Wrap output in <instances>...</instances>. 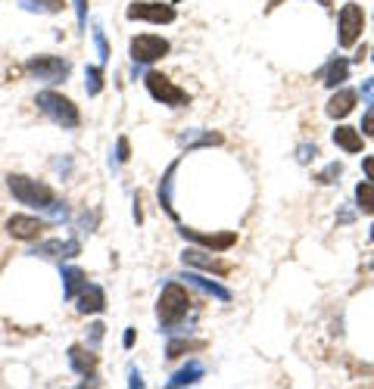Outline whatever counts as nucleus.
I'll return each mask as SVG.
<instances>
[{
  "instance_id": "obj_26",
  "label": "nucleus",
  "mask_w": 374,
  "mask_h": 389,
  "mask_svg": "<svg viewBox=\"0 0 374 389\" xmlns=\"http://www.w3.org/2000/svg\"><path fill=\"white\" fill-rule=\"evenodd\" d=\"M340 171H343V165H337V162L328 165V169L318 175V184H334V178H340Z\"/></svg>"
},
{
  "instance_id": "obj_32",
  "label": "nucleus",
  "mask_w": 374,
  "mask_h": 389,
  "mask_svg": "<svg viewBox=\"0 0 374 389\" xmlns=\"http://www.w3.org/2000/svg\"><path fill=\"white\" fill-rule=\"evenodd\" d=\"M125 159H128V140L122 138L119 140V162H125Z\"/></svg>"
},
{
  "instance_id": "obj_13",
  "label": "nucleus",
  "mask_w": 374,
  "mask_h": 389,
  "mask_svg": "<svg viewBox=\"0 0 374 389\" xmlns=\"http://www.w3.org/2000/svg\"><path fill=\"white\" fill-rule=\"evenodd\" d=\"M184 265H197V268H206V271H219V275H225L228 265L225 262H215L209 258V252H200V249H184Z\"/></svg>"
},
{
  "instance_id": "obj_35",
  "label": "nucleus",
  "mask_w": 374,
  "mask_h": 389,
  "mask_svg": "<svg viewBox=\"0 0 374 389\" xmlns=\"http://www.w3.org/2000/svg\"><path fill=\"white\" fill-rule=\"evenodd\" d=\"M365 53H368V47H365V44H362V47H359V50H356V62H362V60H365Z\"/></svg>"
},
{
  "instance_id": "obj_11",
  "label": "nucleus",
  "mask_w": 374,
  "mask_h": 389,
  "mask_svg": "<svg viewBox=\"0 0 374 389\" xmlns=\"http://www.w3.org/2000/svg\"><path fill=\"white\" fill-rule=\"evenodd\" d=\"M356 100H359L356 91H337L328 103V115L330 119H347V115L352 112V106H356Z\"/></svg>"
},
{
  "instance_id": "obj_34",
  "label": "nucleus",
  "mask_w": 374,
  "mask_h": 389,
  "mask_svg": "<svg viewBox=\"0 0 374 389\" xmlns=\"http://www.w3.org/2000/svg\"><path fill=\"white\" fill-rule=\"evenodd\" d=\"M78 4V22L84 25V10H88V0H75Z\"/></svg>"
},
{
  "instance_id": "obj_31",
  "label": "nucleus",
  "mask_w": 374,
  "mask_h": 389,
  "mask_svg": "<svg viewBox=\"0 0 374 389\" xmlns=\"http://www.w3.org/2000/svg\"><path fill=\"white\" fill-rule=\"evenodd\" d=\"M362 169H365V175H368V181L374 184V159H365V162H362Z\"/></svg>"
},
{
  "instance_id": "obj_14",
  "label": "nucleus",
  "mask_w": 374,
  "mask_h": 389,
  "mask_svg": "<svg viewBox=\"0 0 374 389\" xmlns=\"http://www.w3.org/2000/svg\"><path fill=\"white\" fill-rule=\"evenodd\" d=\"M334 143L340 150H347V153H359V150H362V134H359L356 128H349V125H340L334 131Z\"/></svg>"
},
{
  "instance_id": "obj_19",
  "label": "nucleus",
  "mask_w": 374,
  "mask_h": 389,
  "mask_svg": "<svg viewBox=\"0 0 374 389\" xmlns=\"http://www.w3.org/2000/svg\"><path fill=\"white\" fill-rule=\"evenodd\" d=\"M356 203L365 215H374V184H359L356 187Z\"/></svg>"
},
{
  "instance_id": "obj_28",
  "label": "nucleus",
  "mask_w": 374,
  "mask_h": 389,
  "mask_svg": "<svg viewBox=\"0 0 374 389\" xmlns=\"http://www.w3.org/2000/svg\"><path fill=\"white\" fill-rule=\"evenodd\" d=\"M312 156H318V150H315V147H299V162H309Z\"/></svg>"
},
{
  "instance_id": "obj_27",
  "label": "nucleus",
  "mask_w": 374,
  "mask_h": 389,
  "mask_svg": "<svg viewBox=\"0 0 374 389\" xmlns=\"http://www.w3.org/2000/svg\"><path fill=\"white\" fill-rule=\"evenodd\" d=\"M362 131L368 134V138H374V106L368 112H365V119H362Z\"/></svg>"
},
{
  "instance_id": "obj_16",
  "label": "nucleus",
  "mask_w": 374,
  "mask_h": 389,
  "mask_svg": "<svg viewBox=\"0 0 374 389\" xmlns=\"http://www.w3.org/2000/svg\"><path fill=\"white\" fill-rule=\"evenodd\" d=\"M347 72H349V62L347 60H334L325 72V84H330V88H337L340 81H347Z\"/></svg>"
},
{
  "instance_id": "obj_6",
  "label": "nucleus",
  "mask_w": 374,
  "mask_h": 389,
  "mask_svg": "<svg viewBox=\"0 0 374 389\" xmlns=\"http://www.w3.org/2000/svg\"><path fill=\"white\" fill-rule=\"evenodd\" d=\"M128 19H143V22L169 25V22H175V6L156 4V0H141V4L128 6Z\"/></svg>"
},
{
  "instance_id": "obj_9",
  "label": "nucleus",
  "mask_w": 374,
  "mask_h": 389,
  "mask_svg": "<svg viewBox=\"0 0 374 389\" xmlns=\"http://www.w3.org/2000/svg\"><path fill=\"white\" fill-rule=\"evenodd\" d=\"M181 237H187V240L203 243L206 249H215V252H225V249H231L234 243H237V234H234V230H228V234H200V230L181 228Z\"/></svg>"
},
{
  "instance_id": "obj_3",
  "label": "nucleus",
  "mask_w": 374,
  "mask_h": 389,
  "mask_svg": "<svg viewBox=\"0 0 374 389\" xmlns=\"http://www.w3.org/2000/svg\"><path fill=\"white\" fill-rule=\"evenodd\" d=\"M38 106H41V112L50 115V119L63 128H78V121H82L78 119L75 103H72L69 97H63V93H53V91L38 93Z\"/></svg>"
},
{
  "instance_id": "obj_37",
  "label": "nucleus",
  "mask_w": 374,
  "mask_h": 389,
  "mask_svg": "<svg viewBox=\"0 0 374 389\" xmlns=\"http://www.w3.org/2000/svg\"><path fill=\"white\" fill-rule=\"evenodd\" d=\"M371 53H374V50H371Z\"/></svg>"
},
{
  "instance_id": "obj_36",
  "label": "nucleus",
  "mask_w": 374,
  "mask_h": 389,
  "mask_svg": "<svg viewBox=\"0 0 374 389\" xmlns=\"http://www.w3.org/2000/svg\"><path fill=\"white\" fill-rule=\"evenodd\" d=\"M371 240H374V228H371Z\"/></svg>"
},
{
  "instance_id": "obj_29",
  "label": "nucleus",
  "mask_w": 374,
  "mask_h": 389,
  "mask_svg": "<svg viewBox=\"0 0 374 389\" xmlns=\"http://www.w3.org/2000/svg\"><path fill=\"white\" fill-rule=\"evenodd\" d=\"M362 97H368L371 103H374V78H371V81H365V84H362Z\"/></svg>"
},
{
  "instance_id": "obj_5",
  "label": "nucleus",
  "mask_w": 374,
  "mask_h": 389,
  "mask_svg": "<svg viewBox=\"0 0 374 389\" xmlns=\"http://www.w3.org/2000/svg\"><path fill=\"white\" fill-rule=\"evenodd\" d=\"M25 69H28V75H34L38 81L56 84V81H63V78L69 75L72 66L66 60H60V56H32Z\"/></svg>"
},
{
  "instance_id": "obj_8",
  "label": "nucleus",
  "mask_w": 374,
  "mask_h": 389,
  "mask_svg": "<svg viewBox=\"0 0 374 389\" xmlns=\"http://www.w3.org/2000/svg\"><path fill=\"white\" fill-rule=\"evenodd\" d=\"M362 28H365V13L362 6L347 4L340 10V47H352L359 38H362Z\"/></svg>"
},
{
  "instance_id": "obj_20",
  "label": "nucleus",
  "mask_w": 374,
  "mask_h": 389,
  "mask_svg": "<svg viewBox=\"0 0 374 389\" xmlns=\"http://www.w3.org/2000/svg\"><path fill=\"white\" fill-rule=\"evenodd\" d=\"M175 169H178V162L172 165L169 171H165V178H162V187H160V203H162V209L172 215V218H175V209H172V175H175Z\"/></svg>"
},
{
  "instance_id": "obj_12",
  "label": "nucleus",
  "mask_w": 374,
  "mask_h": 389,
  "mask_svg": "<svg viewBox=\"0 0 374 389\" xmlns=\"http://www.w3.org/2000/svg\"><path fill=\"white\" fill-rule=\"evenodd\" d=\"M103 305H106V296L100 286H84V293L78 296V312L82 315H97L103 312Z\"/></svg>"
},
{
  "instance_id": "obj_25",
  "label": "nucleus",
  "mask_w": 374,
  "mask_h": 389,
  "mask_svg": "<svg viewBox=\"0 0 374 389\" xmlns=\"http://www.w3.org/2000/svg\"><path fill=\"white\" fill-rule=\"evenodd\" d=\"M181 143H187V147H193V143H221V134H184Z\"/></svg>"
},
{
  "instance_id": "obj_33",
  "label": "nucleus",
  "mask_w": 374,
  "mask_h": 389,
  "mask_svg": "<svg viewBox=\"0 0 374 389\" xmlns=\"http://www.w3.org/2000/svg\"><path fill=\"white\" fill-rule=\"evenodd\" d=\"M100 336H103V324H94V327H91V343H97Z\"/></svg>"
},
{
  "instance_id": "obj_1",
  "label": "nucleus",
  "mask_w": 374,
  "mask_h": 389,
  "mask_svg": "<svg viewBox=\"0 0 374 389\" xmlns=\"http://www.w3.org/2000/svg\"><path fill=\"white\" fill-rule=\"evenodd\" d=\"M6 181H10V193L22 206H34V209H53L56 206V193L50 190L47 184L32 181V178H25V175H10Z\"/></svg>"
},
{
  "instance_id": "obj_4",
  "label": "nucleus",
  "mask_w": 374,
  "mask_h": 389,
  "mask_svg": "<svg viewBox=\"0 0 374 389\" xmlns=\"http://www.w3.org/2000/svg\"><path fill=\"white\" fill-rule=\"evenodd\" d=\"M147 91L153 93V100H160L162 106H175V110H178V106L191 103L187 91H181L175 81H169L162 72H150V75H147Z\"/></svg>"
},
{
  "instance_id": "obj_23",
  "label": "nucleus",
  "mask_w": 374,
  "mask_h": 389,
  "mask_svg": "<svg viewBox=\"0 0 374 389\" xmlns=\"http://www.w3.org/2000/svg\"><path fill=\"white\" fill-rule=\"evenodd\" d=\"M193 349H203V343H184V340L169 343V358H181L184 352H193Z\"/></svg>"
},
{
  "instance_id": "obj_7",
  "label": "nucleus",
  "mask_w": 374,
  "mask_h": 389,
  "mask_svg": "<svg viewBox=\"0 0 374 389\" xmlns=\"http://www.w3.org/2000/svg\"><path fill=\"white\" fill-rule=\"evenodd\" d=\"M169 53V41L160 34H138L131 41V60L134 62H156Z\"/></svg>"
},
{
  "instance_id": "obj_24",
  "label": "nucleus",
  "mask_w": 374,
  "mask_h": 389,
  "mask_svg": "<svg viewBox=\"0 0 374 389\" xmlns=\"http://www.w3.org/2000/svg\"><path fill=\"white\" fill-rule=\"evenodd\" d=\"M100 88H103V72L97 66H91L88 69V93H100Z\"/></svg>"
},
{
  "instance_id": "obj_30",
  "label": "nucleus",
  "mask_w": 374,
  "mask_h": 389,
  "mask_svg": "<svg viewBox=\"0 0 374 389\" xmlns=\"http://www.w3.org/2000/svg\"><path fill=\"white\" fill-rule=\"evenodd\" d=\"M97 47H100V56L106 60V56H110V47H106V41H103V34H100V32H97Z\"/></svg>"
},
{
  "instance_id": "obj_2",
  "label": "nucleus",
  "mask_w": 374,
  "mask_h": 389,
  "mask_svg": "<svg viewBox=\"0 0 374 389\" xmlns=\"http://www.w3.org/2000/svg\"><path fill=\"white\" fill-rule=\"evenodd\" d=\"M187 312H191V296H187V290H184L181 284H169L162 290L160 302H156L160 324H165V327H175V324H181L187 318Z\"/></svg>"
},
{
  "instance_id": "obj_18",
  "label": "nucleus",
  "mask_w": 374,
  "mask_h": 389,
  "mask_svg": "<svg viewBox=\"0 0 374 389\" xmlns=\"http://www.w3.org/2000/svg\"><path fill=\"white\" fill-rule=\"evenodd\" d=\"M19 4L32 13H60L66 6V0H19Z\"/></svg>"
},
{
  "instance_id": "obj_22",
  "label": "nucleus",
  "mask_w": 374,
  "mask_h": 389,
  "mask_svg": "<svg viewBox=\"0 0 374 389\" xmlns=\"http://www.w3.org/2000/svg\"><path fill=\"white\" fill-rule=\"evenodd\" d=\"M187 280H193V284H197L200 286V290H206V293H212V296L215 299H231V293H228L225 290V286H219V284H212V280H206V277H197V275H191V277H187Z\"/></svg>"
},
{
  "instance_id": "obj_17",
  "label": "nucleus",
  "mask_w": 374,
  "mask_h": 389,
  "mask_svg": "<svg viewBox=\"0 0 374 389\" xmlns=\"http://www.w3.org/2000/svg\"><path fill=\"white\" fill-rule=\"evenodd\" d=\"M203 377V364L200 362H191V367H184V371H178L175 377H172V386H184V383H197V380Z\"/></svg>"
},
{
  "instance_id": "obj_15",
  "label": "nucleus",
  "mask_w": 374,
  "mask_h": 389,
  "mask_svg": "<svg viewBox=\"0 0 374 389\" xmlns=\"http://www.w3.org/2000/svg\"><path fill=\"white\" fill-rule=\"evenodd\" d=\"M69 362H72V367H75L82 377H88V374H94V367H97V358L91 355V352H84L82 345H72L69 349Z\"/></svg>"
},
{
  "instance_id": "obj_10",
  "label": "nucleus",
  "mask_w": 374,
  "mask_h": 389,
  "mask_svg": "<svg viewBox=\"0 0 374 389\" xmlns=\"http://www.w3.org/2000/svg\"><path fill=\"white\" fill-rule=\"evenodd\" d=\"M6 230H10V237H16V240H38L44 225H41L38 218H32V215H13V218L6 221Z\"/></svg>"
},
{
  "instance_id": "obj_21",
  "label": "nucleus",
  "mask_w": 374,
  "mask_h": 389,
  "mask_svg": "<svg viewBox=\"0 0 374 389\" xmlns=\"http://www.w3.org/2000/svg\"><path fill=\"white\" fill-rule=\"evenodd\" d=\"M88 286V280H84V271H78V268H66V296L72 299L78 290H84Z\"/></svg>"
}]
</instances>
